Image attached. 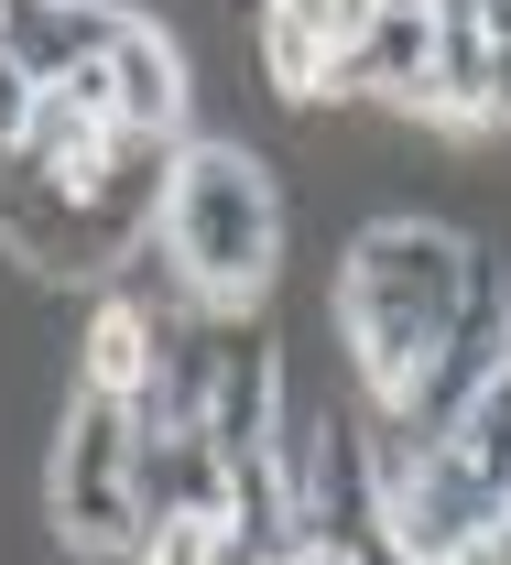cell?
Masks as SVG:
<instances>
[{
  "label": "cell",
  "instance_id": "cell-1",
  "mask_svg": "<svg viewBox=\"0 0 511 565\" xmlns=\"http://www.w3.org/2000/svg\"><path fill=\"white\" fill-rule=\"evenodd\" d=\"M468 262H479V239H457L436 217H381V228L349 239V262H338V338H349V359H360L381 414L446 349V327L468 305Z\"/></svg>",
  "mask_w": 511,
  "mask_h": 565
},
{
  "label": "cell",
  "instance_id": "cell-2",
  "mask_svg": "<svg viewBox=\"0 0 511 565\" xmlns=\"http://www.w3.org/2000/svg\"><path fill=\"white\" fill-rule=\"evenodd\" d=\"M152 250L207 316H251V294L284 273V196L239 141H185L152 207Z\"/></svg>",
  "mask_w": 511,
  "mask_h": 565
},
{
  "label": "cell",
  "instance_id": "cell-3",
  "mask_svg": "<svg viewBox=\"0 0 511 565\" xmlns=\"http://www.w3.org/2000/svg\"><path fill=\"white\" fill-rule=\"evenodd\" d=\"M131 403L120 392H76L66 414V446H55V533L76 555H131L142 544V500H131Z\"/></svg>",
  "mask_w": 511,
  "mask_h": 565
},
{
  "label": "cell",
  "instance_id": "cell-4",
  "mask_svg": "<svg viewBox=\"0 0 511 565\" xmlns=\"http://www.w3.org/2000/svg\"><path fill=\"white\" fill-rule=\"evenodd\" d=\"M109 120L120 131H163L185 141V87H196V66H185V44L163 33V22H142V11H120V33H109Z\"/></svg>",
  "mask_w": 511,
  "mask_h": 565
},
{
  "label": "cell",
  "instance_id": "cell-5",
  "mask_svg": "<svg viewBox=\"0 0 511 565\" xmlns=\"http://www.w3.org/2000/svg\"><path fill=\"white\" fill-rule=\"evenodd\" d=\"M109 33H120V11H109V0H11L0 55H11L22 87H55V76L98 66V55H109Z\"/></svg>",
  "mask_w": 511,
  "mask_h": 565
},
{
  "label": "cell",
  "instance_id": "cell-6",
  "mask_svg": "<svg viewBox=\"0 0 511 565\" xmlns=\"http://www.w3.org/2000/svg\"><path fill=\"white\" fill-rule=\"evenodd\" d=\"M273 338L251 327V316H228V349H219V381H207V435H219V457L239 446H273Z\"/></svg>",
  "mask_w": 511,
  "mask_h": 565
},
{
  "label": "cell",
  "instance_id": "cell-7",
  "mask_svg": "<svg viewBox=\"0 0 511 565\" xmlns=\"http://www.w3.org/2000/svg\"><path fill=\"white\" fill-rule=\"evenodd\" d=\"M370 11H436V0H370Z\"/></svg>",
  "mask_w": 511,
  "mask_h": 565
},
{
  "label": "cell",
  "instance_id": "cell-8",
  "mask_svg": "<svg viewBox=\"0 0 511 565\" xmlns=\"http://www.w3.org/2000/svg\"><path fill=\"white\" fill-rule=\"evenodd\" d=\"M0 22H11V0H0Z\"/></svg>",
  "mask_w": 511,
  "mask_h": 565
}]
</instances>
